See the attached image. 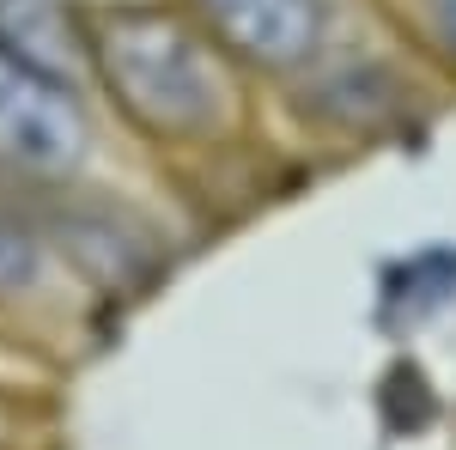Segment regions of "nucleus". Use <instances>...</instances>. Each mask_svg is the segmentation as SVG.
<instances>
[{
	"label": "nucleus",
	"instance_id": "f257e3e1",
	"mask_svg": "<svg viewBox=\"0 0 456 450\" xmlns=\"http://www.w3.org/2000/svg\"><path fill=\"white\" fill-rule=\"evenodd\" d=\"M92 98L159 152H219L244 135L249 73L225 61L183 0H86Z\"/></svg>",
	"mask_w": 456,
	"mask_h": 450
},
{
	"label": "nucleus",
	"instance_id": "f03ea898",
	"mask_svg": "<svg viewBox=\"0 0 456 450\" xmlns=\"http://www.w3.org/2000/svg\"><path fill=\"white\" fill-rule=\"evenodd\" d=\"M104 128L98 98L55 73L0 55V189L6 195H61L98 171Z\"/></svg>",
	"mask_w": 456,
	"mask_h": 450
},
{
	"label": "nucleus",
	"instance_id": "7ed1b4c3",
	"mask_svg": "<svg viewBox=\"0 0 456 450\" xmlns=\"http://www.w3.org/2000/svg\"><path fill=\"white\" fill-rule=\"evenodd\" d=\"M43 232L55 243L61 268L86 299H116V292H141L159 274V238L146 232V219L128 201L104 195L98 183H79L61 195H37L31 201Z\"/></svg>",
	"mask_w": 456,
	"mask_h": 450
},
{
	"label": "nucleus",
	"instance_id": "20e7f679",
	"mask_svg": "<svg viewBox=\"0 0 456 450\" xmlns=\"http://www.w3.org/2000/svg\"><path fill=\"white\" fill-rule=\"evenodd\" d=\"M249 79H298L329 49V0H183Z\"/></svg>",
	"mask_w": 456,
	"mask_h": 450
},
{
	"label": "nucleus",
	"instance_id": "39448f33",
	"mask_svg": "<svg viewBox=\"0 0 456 450\" xmlns=\"http://www.w3.org/2000/svg\"><path fill=\"white\" fill-rule=\"evenodd\" d=\"M286 86L298 92V110L316 128H329L341 140H378L389 128H402L408 122V98H414L395 79V68L371 61V55H335V43Z\"/></svg>",
	"mask_w": 456,
	"mask_h": 450
},
{
	"label": "nucleus",
	"instance_id": "423d86ee",
	"mask_svg": "<svg viewBox=\"0 0 456 450\" xmlns=\"http://www.w3.org/2000/svg\"><path fill=\"white\" fill-rule=\"evenodd\" d=\"M68 292H79V286L61 268L37 208L25 195L0 189V316L6 323H37V316L61 311Z\"/></svg>",
	"mask_w": 456,
	"mask_h": 450
},
{
	"label": "nucleus",
	"instance_id": "0eeeda50",
	"mask_svg": "<svg viewBox=\"0 0 456 450\" xmlns=\"http://www.w3.org/2000/svg\"><path fill=\"white\" fill-rule=\"evenodd\" d=\"M0 55L86 86V0H0Z\"/></svg>",
	"mask_w": 456,
	"mask_h": 450
},
{
	"label": "nucleus",
	"instance_id": "6e6552de",
	"mask_svg": "<svg viewBox=\"0 0 456 450\" xmlns=\"http://www.w3.org/2000/svg\"><path fill=\"white\" fill-rule=\"evenodd\" d=\"M414 19H420L426 55H438L456 73V0H414Z\"/></svg>",
	"mask_w": 456,
	"mask_h": 450
},
{
	"label": "nucleus",
	"instance_id": "1a4fd4ad",
	"mask_svg": "<svg viewBox=\"0 0 456 450\" xmlns=\"http://www.w3.org/2000/svg\"><path fill=\"white\" fill-rule=\"evenodd\" d=\"M19 438H25V408L0 396V450H19Z\"/></svg>",
	"mask_w": 456,
	"mask_h": 450
}]
</instances>
